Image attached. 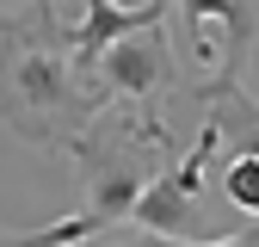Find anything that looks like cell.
<instances>
[{
	"label": "cell",
	"mask_w": 259,
	"mask_h": 247,
	"mask_svg": "<svg viewBox=\"0 0 259 247\" xmlns=\"http://www.w3.org/2000/svg\"><path fill=\"white\" fill-rule=\"evenodd\" d=\"M99 111L105 99L99 80L74 62L68 13L50 0H25L0 19V117L19 142L68 154Z\"/></svg>",
	"instance_id": "cell-1"
},
{
	"label": "cell",
	"mask_w": 259,
	"mask_h": 247,
	"mask_svg": "<svg viewBox=\"0 0 259 247\" xmlns=\"http://www.w3.org/2000/svg\"><path fill=\"white\" fill-rule=\"evenodd\" d=\"M154 148H167L160 117H111V111H99L93 130L68 148V161L80 167V216L93 223V235H111L117 223L136 216V198L160 173Z\"/></svg>",
	"instance_id": "cell-2"
},
{
	"label": "cell",
	"mask_w": 259,
	"mask_h": 247,
	"mask_svg": "<svg viewBox=\"0 0 259 247\" xmlns=\"http://www.w3.org/2000/svg\"><path fill=\"white\" fill-rule=\"evenodd\" d=\"M173 13L185 25V50L204 68V80L191 87L198 99H222V93L247 87V62L259 44V0H173Z\"/></svg>",
	"instance_id": "cell-3"
},
{
	"label": "cell",
	"mask_w": 259,
	"mask_h": 247,
	"mask_svg": "<svg viewBox=\"0 0 259 247\" xmlns=\"http://www.w3.org/2000/svg\"><path fill=\"white\" fill-rule=\"evenodd\" d=\"M173 74H179V50L167 37V25H148V31H136V37L111 44L99 56V68H93L105 105L111 99H130V105H148V111H154V99H167Z\"/></svg>",
	"instance_id": "cell-4"
},
{
	"label": "cell",
	"mask_w": 259,
	"mask_h": 247,
	"mask_svg": "<svg viewBox=\"0 0 259 247\" xmlns=\"http://www.w3.org/2000/svg\"><path fill=\"white\" fill-rule=\"evenodd\" d=\"M167 13H173V0H136V7H123V0H80V13L68 19L74 62L93 74L111 44L136 37V31H148V25H167Z\"/></svg>",
	"instance_id": "cell-5"
},
{
	"label": "cell",
	"mask_w": 259,
	"mask_h": 247,
	"mask_svg": "<svg viewBox=\"0 0 259 247\" xmlns=\"http://www.w3.org/2000/svg\"><path fill=\"white\" fill-rule=\"evenodd\" d=\"M130 223L142 235H160V241H198V192L179 179V167H160L148 179V192L136 198Z\"/></svg>",
	"instance_id": "cell-6"
},
{
	"label": "cell",
	"mask_w": 259,
	"mask_h": 247,
	"mask_svg": "<svg viewBox=\"0 0 259 247\" xmlns=\"http://www.w3.org/2000/svg\"><path fill=\"white\" fill-rule=\"evenodd\" d=\"M210 130H216V148H229V161H235V154L259 161V99L247 87L210 99Z\"/></svg>",
	"instance_id": "cell-7"
},
{
	"label": "cell",
	"mask_w": 259,
	"mask_h": 247,
	"mask_svg": "<svg viewBox=\"0 0 259 247\" xmlns=\"http://www.w3.org/2000/svg\"><path fill=\"white\" fill-rule=\"evenodd\" d=\"M222 198H229L241 216H253V223H259V161H247V154L222 161Z\"/></svg>",
	"instance_id": "cell-8"
},
{
	"label": "cell",
	"mask_w": 259,
	"mask_h": 247,
	"mask_svg": "<svg viewBox=\"0 0 259 247\" xmlns=\"http://www.w3.org/2000/svg\"><path fill=\"white\" fill-rule=\"evenodd\" d=\"M50 7H62V13H80V0H50Z\"/></svg>",
	"instance_id": "cell-9"
},
{
	"label": "cell",
	"mask_w": 259,
	"mask_h": 247,
	"mask_svg": "<svg viewBox=\"0 0 259 247\" xmlns=\"http://www.w3.org/2000/svg\"><path fill=\"white\" fill-rule=\"evenodd\" d=\"M0 247H13V235H7V229H0Z\"/></svg>",
	"instance_id": "cell-10"
},
{
	"label": "cell",
	"mask_w": 259,
	"mask_h": 247,
	"mask_svg": "<svg viewBox=\"0 0 259 247\" xmlns=\"http://www.w3.org/2000/svg\"><path fill=\"white\" fill-rule=\"evenodd\" d=\"M253 235H259V223H253Z\"/></svg>",
	"instance_id": "cell-11"
}]
</instances>
